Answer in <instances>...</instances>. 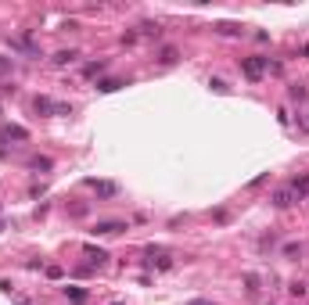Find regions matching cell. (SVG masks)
Returning a JSON list of instances; mask_svg holds the SVG:
<instances>
[{
	"label": "cell",
	"instance_id": "cell-7",
	"mask_svg": "<svg viewBox=\"0 0 309 305\" xmlns=\"http://www.w3.org/2000/svg\"><path fill=\"white\" fill-rule=\"evenodd\" d=\"M119 86H126V83L122 79H97V94H115V90H119Z\"/></svg>",
	"mask_w": 309,
	"mask_h": 305
},
{
	"label": "cell",
	"instance_id": "cell-4",
	"mask_svg": "<svg viewBox=\"0 0 309 305\" xmlns=\"http://www.w3.org/2000/svg\"><path fill=\"white\" fill-rule=\"evenodd\" d=\"M288 187H292V190H295V198L302 201L306 194H309V172H298V176H295L292 183H288Z\"/></svg>",
	"mask_w": 309,
	"mask_h": 305
},
{
	"label": "cell",
	"instance_id": "cell-6",
	"mask_svg": "<svg viewBox=\"0 0 309 305\" xmlns=\"http://www.w3.org/2000/svg\"><path fill=\"white\" fill-rule=\"evenodd\" d=\"M119 230H126V223H119V219H104V223L94 226V234H119Z\"/></svg>",
	"mask_w": 309,
	"mask_h": 305
},
{
	"label": "cell",
	"instance_id": "cell-12",
	"mask_svg": "<svg viewBox=\"0 0 309 305\" xmlns=\"http://www.w3.org/2000/svg\"><path fill=\"white\" fill-rule=\"evenodd\" d=\"M65 294H69V302H76V305L86 302V291H83V288H65Z\"/></svg>",
	"mask_w": 309,
	"mask_h": 305
},
{
	"label": "cell",
	"instance_id": "cell-5",
	"mask_svg": "<svg viewBox=\"0 0 309 305\" xmlns=\"http://www.w3.org/2000/svg\"><path fill=\"white\" fill-rule=\"evenodd\" d=\"M292 201H298L292 187H280V190L274 194V205H277V208H288V205H292Z\"/></svg>",
	"mask_w": 309,
	"mask_h": 305
},
{
	"label": "cell",
	"instance_id": "cell-17",
	"mask_svg": "<svg viewBox=\"0 0 309 305\" xmlns=\"http://www.w3.org/2000/svg\"><path fill=\"white\" fill-rule=\"evenodd\" d=\"M244 284H248V291H252V294L259 291V276H256V273H248V276H244Z\"/></svg>",
	"mask_w": 309,
	"mask_h": 305
},
{
	"label": "cell",
	"instance_id": "cell-14",
	"mask_svg": "<svg viewBox=\"0 0 309 305\" xmlns=\"http://www.w3.org/2000/svg\"><path fill=\"white\" fill-rule=\"evenodd\" d=\"M140 33H144V36H158V33H162V25H158V22H144V25H140Z\"/></svg>",
	"mask_w": 309,
	"mask_h": 305
},
{
	"label": "cell",
	"instance_id": "cell-19",
	"mask_svg": "<svg viewBox=\"0 0 309 305\" xmlns=\"http://www.w3.org/2000/svg\"><path fill=\"white\" fill-rule=\"evenodd\" d=\"M29 165H33V169H51V158H33Z\"/></svg>",
	"mask_w": 309,
	"mask_h": 305
},
{
	"label": "cell",
	"instance_id": "cell-2",
	"mask_svg": "<svg viewBox=\"0 0 309 305\" xmlns=\"http://www.w3.org/2000/svg\"><path fill=\"white\" fill-rule=\"evenodd\" d=\"M33 108H36V112H47V115H69L72 112L69 104H58V101H51V97H36Z\"/></svg>",
	"mask_w": 309,
	"mask_h": 305
},
{
	"label": "cell",
	"instance_id": "cell-16",
	"mask_svg": "<svg viewBox=\"0 0 309 305\" xmlns=\"http://www.w3.org/2000/svg\"><path fill=\"white\" fill-rule=\"evenodd\" d=\"M97 72H104V61H90L86 65V76H97Z\"/></svg>",
	"mask_w": 309,
	"mask_h": 305
},
{
	"label": "cell",
	"instance_id": "cell-20",
	"mask_svg": "<svg viewBox=\"0 0 309 305\" xmlns=\"http://www.w3.org/2000/svg\"><path fill=\"white\" fill-rule=\"evenodd\" d=\"M187 305H208V302H202V298H194V302H187Z\"/></svg>",
	"mask_w": 309,
	"mask_h": 305
},
{
	"label": "cell",
	"instance_id": "cell-9",
	"mask_svg": "<svg viewBox=\"0 0 309 305\" xmlns=\"http://www.w3.org/2000/svg\"><path fill=\"white\" fill-rule=\"evenodd\" d=\"M83 252H86V258H94L97 266H104V262H108V252H104V248H94V244H86Z\"/></svg>",
	"mask_w": 309,
	"mask_h": 305
},
{
	"label": "cell",
	"instance_id": "cell-15",
	"mask_svg": "<svg viewBox=\"0 0 309 305\" xmlns=\"http://www.w3.org/2000/svg\"><path fill=\"white\" fill-rule=\"evenodd\" d=\"M208 86H212V90H216V94H230V86H226V83H223V79H208Z\"/></svg>",
	"mask_w": 309,
	"mask_h": 305
},
{
	"label": "cell",
	"instance_id": "cell-18",
	"mask_svg": "<svg viewBox=\"0 0 309 305\" xmlns=\"http://www.w3.org/2000/svg\"><path fill=\"white\" fill-rule=\"evenodd\" d=\"M292 97L295 101H306V86H302V83H295V86H292Z\"/></svg>",
	"mask_w": 309,
	"mask_h": 305
},
{
	"label": "cell",
	"instance_id": "cell-8",
	"mask_svg": "<svg viewBox=\"0 0 309 305\" xmlns=\"http://www.w3.org/2000/svg\"><path fill=\"white\" fill-rule=\"evenodd\" d=\"M180 61V51L176 47H162L158 51V65H176Z\"/></svg>",
	"mask_w": 309,
	"mask_h": 305
},
{
	"label": "cell",
	"instance_id": "cell-3",
	"mask_svg": "<svg viewBox=\"0 0 309 305\" xmlns=\"http://www.w3.org/2000/svg\"><path fill=\"white\" fill-rule=\"evenodd\" d=\"M86 187H94L101 198H115L119 194V183H108V180H86Z\"/></svg>",
	"mask_w": 309,
	"mask_h": 305
},
{
	"label": "cell",
	"instance_id": "cell-10",
	"mask_svg": "<svg viewBox=\"0 0 309 305\" xmlns=\"http://www.w3.org/2000/svg\"><path fill=\"white\" fill-rule=\"evenodd\" d=\"M0 133H4L7 140H29V133H25L22 126H4V129H0Z\"/></svg>",
	"mask_w": 309,
	"mask_h": 305
},
{
	"label": "cell",
	"instance_id": "cell-13",
	"mask_svg": "<svg viewBox=\"0 0 309 305\" xmlns=\"http://www.w3.org/2000/svg\"><path fill=\"white\" fill-rule=\"evenodd\" d=\"M216 29H220L223 36H234V33H241V25H238V22H220Z\"/></svg>",
	"mask_w": 309,
	"mask_h": 305
},
{
	"label": "cell",
	"instance_id": "cell-11",
	"mask_svg": "<svg viewBox=\"0 0 309 305\" xmlns=\"http://www.w3.org/2000/svg\"><path fill=\"white\" fill-rule=\"evenodd\" d=\"M76 58H79L76 51H58V54H54V65H72Z\"/></svg>",
	"mask_w": 309,
	"mask_h": 305
},
{
	"label": "cell",
	"instance_id": "cell-1",
	"mask_svg": "<svg viewBox=\"0 0 309 305\" xmlns=\"http://www.w3.org/2000/svg\"><path fill=\"white\" fill-rule=\"evenodd\" d=\"M270 68V58H262V54H252V58H241V72L248 79H262Z\"/></svg>",
	"mask_w": 309,
	"mask_h": 305
}]
</instances>
